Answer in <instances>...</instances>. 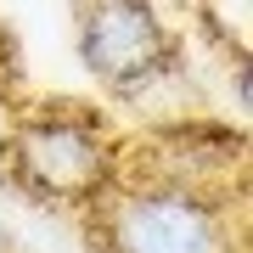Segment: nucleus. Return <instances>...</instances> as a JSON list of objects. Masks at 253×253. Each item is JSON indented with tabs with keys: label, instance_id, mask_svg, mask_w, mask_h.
Returning a JSON list of instances; mask_svg holds the SVG:
<instances>
[{
	"label": "nucleus",
	"instance_id": "nucleus-3",
	"mask_svg": "<svg viewBox=\"0 0 253 253\" xmlns=\"http://www.w3.org/2000/svg\"><path fill=\"white\" fill-rule=\"evenodd\" d=\"M113 253H225V231L208 197L186 186L129 191L113 208Z\"/></svg>",
	"mask_w": 253,
	"mask_h": 253
},
{
	"label": "nucleus",
	"instance_id": "nucleus-2",
	"mask_svg": "<svg viewBox=\"0 0 253 253\" xmlns=\"http://www.w3.org/2000/svg\"><path fill=\"white\" fill-rule=\"evenodd\" d=\"M79 51L101 84L141 90L169 62V34H163L152 0H90L79 17Z\"/></svg>",
	"mask_w": 253,
	"mask_h": 253
},
{
	"label": "nucleus",
	"instance_id": "nucleus-1",
	"mask_svg": "<svg viewBox=\"0 0 253 253\" xmlns=\"http://www.w3.org/2000/svg\"><path fill=\"white\" fill-rule=\"evenodd\" d=\"M11 163L23 186L56 203H96L113 174V152L79 118H28L11 129Z\"/></svg>",
	"mask_w": 253,
	"mask_h": 253
},
{
	"label": "nucleus",
	"instance_id": "nucleus-4",
	"mask_svg": "<svg viewBox=\"0 0 253 253\" xmlns=\"http://www.w3.org/2000/svg\"><path fill=\"white\" fill-rule=\"evenodd\" d=\"M0 253H6V231H0Z\"/></svg>",
	"mask_w": 253,
	"mask_h": 253
}]
</instances>
